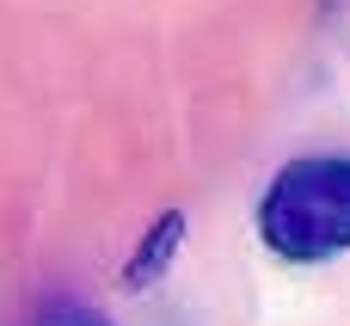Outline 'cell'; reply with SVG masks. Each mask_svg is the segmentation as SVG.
<instances>
[{
    "label": "cell",
    "instance_id": "7a4b0ae2",
    "mask_svg": "<svg viewBox=\"0 0 350 326\" xmlns=\"http://www.w3.org/2000/svg\"><path fill=\"white\" fill-rule=\"evenodd\" d=\"M178 247H185V210H160V216L148 222L142 247L123 259V290H154V284L172 271Z\"/></svg>",
    "mask_w": 350,
    "mask_h": 326
},
{
    "label": "cell",
    "instance_id": "3957f363",
    "mask_svg": "<svg viewBox=\"0 0 350 326\" xmlns=\"http://www.w3.org/2000/svg\"><path fill=\"white\" fill-rule=\"evenodd\" d=\"M37 326H111V321H105V314H92V308H80V302H55Z\"/></svg>",
    "mask_w": 350,
    "mask_h": 326
},
{
    "label": "cell",
    "instance_id": "6da1fadb",
    "mask_svg": "<svg viewBox=\"0 0 350 326\" xmlns=\"http://www.w3.org/2000/svg\"><path fill=\"white\" fill-rule=\"evenodd\" d=\"M258 240L289 265H326L350 253V160L301 154L258 197Z\"/></svg>",
    "mask_w": 350,
    "mask_h": 326
}]
</instances>
